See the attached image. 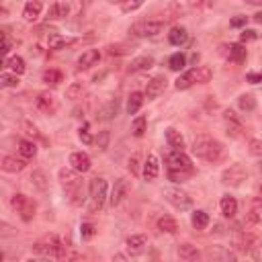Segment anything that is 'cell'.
I'll return each instance as SVG.
<instances>
[{"label": "cell", "mask_w": 262, "mask_h": 262, "mask_svg": "<svg viewBox=\"0 0 262 262\" xmlns=\"http://www.w3.org/2000/svg\"><path fill=\"white\" fill-rule=\"evenodd\" d=\"M168 66H170V70H174V72H180V70H184V66H186V58L182 54H172L168 60Z\"/></svg>", "instance_id": "cell-43"}, {"label": "cell", "mask_w": 262, "mask_h": 262, "mask_svg": "<svg viewBox=\"0 0 262 262\" xmlns=\"http://www.w3.org/2000/svg\"><path fill=\"white\" fill-rule=\"evenodd\" d=\"M96 146H98V150H107L109 148V144H111V131H98V135H96Z\"/></svg>", "instance_id": "cell-48"}, {"label": "cell", "mask_w": 262, "mask_h": 262, "mask_svg": "<svg viewBox=\"0 0 262 262\" xmlns=\"http://www.w3.org/2000/svg\"><path fill=\"white\" fill-rule=\"evenodd\" d=\"M43 82H47V84H51V86L60 84V82H62V72H60V70H56V68L45 70V72H43Z\"/></svg>", "instance_id": "cell-41"}, {"label": "cell", "mask_w": 262, "mask_h": 262, "mask_svg": "<svg viewBox=\"0 0 262 262\" xmlns=\"http://www.w3.org/2000/svg\"><path fill=\"white\" fill-rule=\"evenodd\" d=\"M232 244H234V248L238 250V252H254L258 246H260V242H258V238L254 236V234H250V232H238L236 236H234V240H232Z\"/></svg>", "instance_id": "cell-8"}, {"label": "cell", "mask_w": 262, "mask_h": 262, "mask_svg": "<svg viewBox=\"0 0 262 262\" xmlns=\"http://www.w3.org/2000/svg\"><path fill=\"white\" fill-rule=\"evenodd\" d=\"M98 60H100V51L98 49H86L78 58V70H88V68L96 66Z\"/></svg>", "instance_id": "cell-17"}, {"label": "cell", "mask_w": 262, "mask_h": 262, "mask_svg": "<svg viewBox=\"0 0 262 262\" xmlns=\"http://www.w3.org/2000/svg\"><path fill=\"white\" fill-rule=\"evenodd\" d=\"M246 21H248V16H236V19H232V27L234 29H240V27H244V25H246Z\"/></svg>", "instance_id": "cell-56"}, {"label": "cell", "mask_w": 262, "mask_h": 262, "mask_svg": "<svg viewBox=\"0 0 262 262\" xmlns=\"http://www.w3.org/2000/svg\"><path fill=\"white\" fill-rule=\"evenodd\" d=\"M152 66H154V58L142 56V58H135V60L129 64V70H131V72H144V70H150Z\"/></svg>", "instance_id": "cell-35"}, {"label": "cell", "mask_w": 262, "mask_h": 262, "mask_svg": "<svg viewBox=\"0 0 262 262\" xmlns=\"http://www.w3.org/2000/svg\"><path fill=\"white\" fill-rule=\"evenodd\" d=\"M35 107H37L41 113L51 115V113L58 111V100L51 92H39L37 98H35Z\"/></svg>", "instance_id": "cell-14"}, {"label": "cell", "mask_w": 262, "mask_h": 262, "mask_svg": "<svg viewBox=\"0 0 262 262\" xmlns=\"http://www.w3.org/2000/svg\"><path fill=\"white\" fill-rule=\"evenodd\" d=\"M246 80L252 82V84H258V82H262V74H258V72H248V74H246Z\"/></svg>", "instance_id": "cell-57"}, {"label": "cell", "mask_w": 262, "mask_h": 262, "mask_svg": "<svg viewBox=\"0 0 262 262\" xmlns=\"http://www.w3.org/2000/svg\"><path fill=\"white\" fill-rule=\"evenodd\" d=\"M178 256L182 260H186V262H195V260L201 258V252H199L197 246H193V244H180V246H178Z\"/></svg>", "instance_id": "cell-26"}, {"label": "cell", "mask_w": 262, "mask_h": 262, "mask_svg": "<svg viewBox=\"0 0 262 262\" xmlns=\"http://www.w3.org/2000/svg\"><path fill=\"white\" fill-rule=\"evenodd\" d=\"M117 113H119V100L115 98V100H109V102L98 111V119H100V121H111V119L117 117Z\"/></svg>", "instance_id": "cell-28"}, {"label": "cell", "mask_w": 262, "mask_h": 262, "mask_svg": "<svg viewBox=\"0 0 262 262\" xmlns=\"http://www.w3.org/2000/svg\"><path fill=\"white\" fill-rule=\"evenodd\" d=\"M228 51H225V56H228L230 62H236V64H242L244 60H246V47H244V43H232L230 47H225Z\"/></svg>", "instance_id": "cell-22"}, {"label": "cell", "mask_w": 262, "mask_h": 262, "mask_svg": "<svg viewBox=\"0 0 262 262\" xmlns=\"http://www.w3.org/2000/svg\"><path fill=\"white\" fill-rule=\"evenodd\" d=\"M193 154L197 156V158L205 160V162H217L223 156V146L213 137L201 135V137L195 139V144H193Z\"/></svg>", "instance_id": "cell-2"}, {"label": "cell", "mask_w": 262, "mask_h": 262, "mask_svg": "<svg viewBox=\"0 0 262 262\" xmlns=\"http://www.w3.org/2000/svg\"><path fill=\"white\" fill-rule=\"evenodd\" d=\"M2 170L4 172H21L27 168V158H16V156H4L2 158Z\"/></svg>", "instance_id": "cell-20"}, {"label": "cell", "mask_w": 262, "mask_h": 262, "mask_svg": "<svg viewBox=\"0 0 262 262\" xmlns=\"http://www.w3.org/2000/svg\"><path fill=\"white\" fill-rule=\"evenodd\" d=\"M254 23H258V25H262V12H258V14H254Z\"/></svg>", "instance_id": "cell-60"}, {"label": "cell", "mask_w": 262, "mask_h": 262, "mask_svg": "<svg viewBox=\"0 0 262 262\" xmlns=\"http://www.w3.org/2000/svg\"><path fill=\"white\" fill-rule=\"evenodd\" d=\"M31 184L39 190V193H47V188H49V180H47V174L43 170H33L31 174Z\"/></svg>", "instance_id": "cell-24"}, {"label": "cell", "mask_w": 262, "mask_h": 262, "mask_svg": "<svg viewBox=\"0 0 262 262\" xmlns=\"http://www.w3.org/2000/svg\"><path fill=\"white\" fill-rule=\"evenodd\" d=\"M4 68H8L12 74L21 76V74H25L27 64H25V60H23L21 56H12V58H6V60H4Z\"/></svg>", "instance_id": "cell-27"}, {"label": "cell", "mask_w": 262, "mask_h": 262, "mask_svg": "<svg viewBox=\"0 0 262 262\" xmlns=\"http://www.w3.org/2000/svg\"><path fill=\"white\" fill-rule=\"evenodd\" d=\"M166 88V78L164 76H154L148 80V86H146V98H156V96H160Z\"/></svg>", "instance_id": "cell-16"}, {"label": "cell", "mask_w": 262, "mask_h": 262, "mask_svg": "<svg viewBox=\"0 0 262 262\" xmlns=\"http://www.w3.org/2000/svg\"><path fill=\"white\" fill-rule=\"evenodd\" d=\"M246 178H248V172L242 164H232L230 168H225L221 172V182L230 186H240Z\"/></svg>", "instance_id": "cell-6"}, {"label": "cell", "mask_w": 262, "mask_h": 262, "mask_svg": "<svg viewBox=\"0 0 262 262\" xmlns=\"http://www.w3.org/2000/svg\"><path fill=\"white\" fill-rule=\"evenodd\" d=\"M2 39H4V47H2V54L6 56L8 51H10V45H12V41L8 39V33H2Z\"/></svg>", "instance_id": "cell-58"}, {"label": "cell", "mask_w": 262, "mask_h": 262, "mask_svg": "<svg viewBox=\"0 0 262 262\" xmlns=\"http://www.w3.org/2000/svg\"><path fill=\"white\" fill-rule=\"evenodd\" d=\"M146 2V0H125L123 4H121V10L123 12H133V10H137L139 6H142Z\"/></svg>", "instance_id": "cell-50"}, {"label": "cell", "mask_w": 262, "mask_h": 262, "mask_svg": "<svg viewBox=\"0 0 262 262\" xmlns=\"http://www.w3.org/2000/svg\"><path fill=\"white\" fill-rule=\"evenodd\" d=\"M96 236V228L92 223H88V221H84L82 225H80V238L82 240H92Z\"/></svg>", "instance_id": "cell-47"}, {"label": "cell", "mask_w": 262, "mask_h": 262, "mask_svg": "<svg viewBox=\"0 0 262 262\" xmlns=\"http://www.w3.org/2000/svg\"><path fill=\"white\" fill-rule=\"evenodd\" d=\"M0 82H2V86H6V88H16V86H19V76L2 72L0 74Z\"/></svg>", "instance_id": "cell-46"}, {"label": "cell", "mask_w": 262, "mask_h": 262, "mask_svg": "<svg viewBox=\"0 0 262 262\" xmlns=\"http://www.w3.org/2000/svg\"><path fill=\"white\" fill-rule=\"evenodd\" d=\"M127 168H129V172L133 174V176H139V156H137V154H133L131 158H129Z\"/></svg>", "instance_id": "cell-53"}, {"label": "cell", "mask_w": 262, "mask_h": 262, "mask_svg": "<svg viewBox=\"0 0 262 262\" xmlns=\"http://www.w3.org/2000/svg\"><path fill=\"white\" fill-rule=\"evenodd\" d=\"M162 29H164L162 21H139L129 29V33L133 37H158Z\"/></svg>", "instance_id": "cell-4"}, {"label": "cell", "mask_w": 262, "mask_h": 262, "mask_svg": "<svg viewBox=\"0 0 262 262\" xmlns=\"http://www.w3.org/2000/svg\"><path fill=\"white\" fill-rule=\"evenodd\" d=\"M19 152H21L23 158H33V156L37 154V146H35V142H31V139H21Z\"/></svg>", "instance_id": "cell-37"}, {"label": "cell", "mask_w": 262, "mask_h": 262, "mask_svg": "<svg viewBox=\"0 0 262 262\" xmlns=\"http://www.w3.org/2000/svg\"><path fill=\"white\" fill-rule=\"evenodd\" d=\"M193 174V170H168V178L172 182H184Z\"/></svg>", "instance_id": "cell-45"}, {"label": "cell", "mask_w": 262, "mask_h": 262, "mask_svg": "<svg viewBox=\"0 0 262 262\" xmlns=\"http://www.w3.org/2000/svg\"><path fill=\"white\" fill-rule=\"evenodd\" d=\"M238 107L244 111V113H252L256 109V98L252 94H242L238 98Z\"/></svg>", "instance_id": "cell-38"}, {"label": "cell", "mask_w": 262, "mask_h": 262, "mask_svg": "<svg viewBox=\"0 0 262 262\" xmlns=\"http://www.w3.org/2000/svg\"><path fill=\"white\" fill-rule=\"evenodd\" d=\"M260 168H262V164H260Z\"/></svg>", "instance_id": "cell-62"}, {"label": "cell", "mask_w": 262, "mask_h": 262, "mask_svg": "<svg viewBox=\"0 0 262 262\" xmlns=\"http://www.w3.org/2000/svg\"><path fill=\"white\" fill-rule=\"evenodd\" d=\"M256 39V31H250V29H244L242 35H240V43H246V41H252Z\"/></svg>", "instance_id": "cell-55"}, {"label": "cell", "mask_w": 262, "mask_h": 262, "mask_svg": "<svg viewBox=\"0 0 262 262\" xmlns=\"http://www.w3.org/2000/svg\"><path fill=\"white\" fill-rule=\"evenodd\" d=\"M107 197H109V184L104 178H92L90 182V209L92 211H100L107 203Z\"/></svg>", "instance_id": "cell-3"}, {"label": "cell", "mask_w": 262, "mask_h": 262, "mask_svg": "<svg viewBox=\"0 0 262 262\" xmlns=\"http://www.w3.org/2000/svg\"><path fill=\"white\" fill-rule=\"evenodd\" d=\"M146 127H148L146 117H135L133 123H131V133H133L135 137H142V135L146 133Z\"/></svg>", "instance_id": "cell-40"}, {"label": "cell", "mask_w": 262, "mask_h": 262, "mask_svg": "<svg viewBox=\"0 0 262 262\" xmlns=\"http://www.w3.org/2000/svg\"><path fill=\"white\" fill-rule=\"evenodd\" d=\"M160 172V162H158V156L156 154H150L146 162H144V178L146 180H154L156 176H158Z\"/></svg>", "instance_id": "cell-19"}, {"label": "cell", "mask_w": 262, "mask_h": 262, "mask_svg": "<svg viewBox=\"0 0 262 262\" xmlns=\"http://www.w3.org/2000/svg\"><path fill=\"white\" fill-rule=\"evenodd\" d=\"M166 162H168V170H193V162L184 154V150H172Z\"/></svg>", "instance_id": "cell-9"}, {"label": "cell", "mask_w": 262, "mask_h": 262, "mask_svg": "<svg viewBox=\"0 0 262 262\" xmlns=\"http://www.w3.org/2000/svg\"><path fill=\"white\" fill-rule=\"evenodd\" d=\"M23 125H25V129H27V133H29V135H33V137H37V135H39V133H37V127H35V125H31L29 121H25Z\"/></svg>", "instance_id": "cell-59"}, {"label": "cell", "mask_w": 262, "mask_h": 262, "mask_svg": "<svg viewBox=\"0 0 262 262\" xmlns=\"http://www.w3.org/2000/svg\"><path fill=\"white\" fill-rule=\"evenodd\" d=\"M129 195V180L127 178H119L115 180V186L111 190V197H109V203L111 207H117L125 201V197Z\"/></svg>", "instance_id": "cell-12"}, {"label": "cell", "mask_w": 262, "mask_h": 262, "mask_svg": "<svg viewBox=\"0 0 262 262\" xmlns=\"http://www.w3.org/2000/svg\"><path fill=\"white\" fill-rule=\"evenodd\" d=\"M164 135H166V142L172 150H184V137L180 135V131H176L174 127H168L164 131Z\"/></svg>", "instance_id": "cell-23"}, {"label": "cell", "mask_w": 262, "mask_h": 262, "mask_svg": "<svg viewBox=\"0 0 262 262\" xmlns=\"http://www.w3.org/2000/svg\"><path fill=\"white\" fill-rule=\"evenodd\" d=\"M68 12H70V6L66 2H56L54 6L49 8L47 19L49 21H62V19H66V16H68Z\"/></svg>", "instance_id": "cell-31"}, {"label": "cell", "mask_w": 262, "mask_h": 262, "mask_svg": "<svg viewBox=\"0 0 262 262\" xmlns=\"http://www.w3.org/2000/svg\"><path fill=\"white\" fill-rule=\"evenodd\" d=\"M207 256H211V258H219V260H236V254L230 252V250H225L221 246H213V248H209L207 250Z\"/></svg>", "instance_id": "cell-36"}, {"label": "cell", "mask_w": 262, "mask_h": 262, "mask_svg": "<svg viewBox=\"0 0 262 262\" xmlns=\"http://www.w3.org/2000/svg\"><path fill=\"white\" fill-rule=\"evenodd\" d=\"M72 43H76V39H68V37H64V35H60V33H51L49 35V39H47V45H49V49H64L66 45H72Z\"/></svg>", "instance_id": "cell-29"}, {"label": "cell", "mask_w": 262, "mask_h": 262, "mask_svg": "<svg viewBox=\"0 0 262 262\" xmlns=\"http://www.w3.org/2000/svg\"><path fill=\"white\" fill-rule=\"evenodd\" d=\"M10 205H12L14 211L21 215L23 221H31L35 217V201H31L27 195H21V193L19 195H12Z\"/></svg>", "instance_id": "cell-5"}, {"label": "cell", "mask_w": 262, "mask_h": 262, "mask_svg": "<svg viewBox=\"0 0 262 262\" xmlns=\"http://www.w3.org/2000/svg\"><path fill=\"white\" fill-rule=\"evenodd\" d=\"M58 176H60V182H62V186L68 190L70 195L74 193L76 188H80V178H78V170H74L72 166L70 168H60V172H58Z\"/></svg>", "instance_id": "cell-10"}, {"label": "cell", "mask_w": 262, "mask_h": 262, "mask_svg": "<svg viewBox=\"0 0 262 262\" xmlns=\"http://www.w3.org/2000/svg\"><path fill=\"white\" fill-rule=\"evenodd\" d=\"M219 209H221L223 217H234L238 213V201L234 197H230V195H225L219 201Z\"/></svg>", "instance_id": "cell-25"}, {"label": "cell", "mask_w": 262, "mask_h": 262, "mask_svg": "<svg viewBox=\"0 0 262 262\" xmlns=\"http://www.w3.org/2000/svg\"><path fill=\"white\" fill-rule=\"evenodd\" d=\"M35 254H39L43 258H56V260H66L70 246L56 234H47L43 238H39L37 242L33 244Z\"/></svg>", "instance_id": "cell-1"}, {"label": "cell", "mask_w": 262, "mask_h": 262, "mask_svg": "<svg viewBox=\"0 0 262 262\" xmlns=\"http://www.w3.org/2000/svg\"><path fill=\"white\" fill-rule=\"evenodd\" d=\"M82 90H84V86H82V82H72L66 88V98H70V100H76V98H82Z\"/></svg>", "instance_id": "cell-42"}, {"label": "cell", "mask_w": 262, "mask_h": 262, "mask_svg": "<svg viewBox=\"0 0 262 262\" xmlns=\"http://www.w3.org/2000/svg\"><path fill=\"white\" fill-rule=\"evenodd\" d=\"M223 123H225V129H228L230 137H240L244 133V121L232 109H228L223 113Z\"/></svg>", "instance_id": "cell-11"}, {"label": "cell", "mask_w": 262, "mask_h": 262, "mask_svg": "<svg viewBox=\"0 0 262 262\" xmlns=\"http://www.w3.org/2000/svg\"><path fill=\"white\" fill-rule=\"evenodd\" d=\"M158 230L164 232V234H176L178 232V221L170 217V215H162L158 219Z\"/></svg>", "instance_id": "cell-30"}, {"label": "cell", "mask_w": 262, "mask_h": 262, "mask_svg": "<svg viewBox=\"0 0 262 262\" xmlns=\"http://www.w3.org/2000/svg\"><path fill=\"white\" fill-rule=\"evenodd\" d=\"M186 39H188V33L184 27H172L168 33V41L172 45H182V43H186Z\"/></svg>", "instance_id": "cell-32"}, {"label": "cell", "mask_w": 262, "mask_h": 262, "mask_svg": "<svg viewBox=\"0 0 262 262\" xmlns=\"http://www.w3.org/2000/svg\"><path fill=\"white\" fill-rule=\"evenodd\" d=\"M129 49H131L129 43H117V45L109 47V54L111 56H123V54H129Z\"/></svg>", "instance_id": "cell-49"}, {"label": "cell", "mask_w": 262, "mask_h": 262, "mask_svg": "<svg viewBox=\"0 0 262 262\" xmlns=\"http://www.w3.org/2000/svg\"><path fill=\"white\" fill-rule=\"evenodd\" d=\"M248 4H262V0H246Z\"/></svg>", "instance_id": "cell-61"}, {"label": "cell", "mask_w": 262, "mask_h": 262, "mask_svg": "<svg viewBox=\"0 0 262 262\" xmlns=\"http://www.w3.org/2000/svg\"><path fill=\"white\" fill-rule=\"evenodd\" d=\"M146 246H148V240H146V236H142V234L129 236V238L125 240V248H127V252H129L131 256L142 254V252L146 250Z\"/></svg>", "instance_id": "cell-15"}, {"label": "cell", "mask_w": 262, "mask_h": 262, "mask_svg": "<svg viewBox=\"0 0 262 262\" xmlns=\"http://www.w3.org/2000/svg\"><path fill=\"white\" fill-rule=\"evenodd\" d=\"M190 223H193L195 230H205L209 225V215L205 211H195L193 217H190Z\"/></svg>", "instance_id": "cell-39"}, {"label": "cell", "mask_w": 262, "mask_h": 262, "mask_svg": "<svg viewBox=\"0 0 262 262\" xmlns=\"http://www.w3.org/2000/svg\"><path fill=\"white\" fill-rule=\"evenodd\" d=\"M41 10H43V4L39 2V0H29V2L25 4V8H23V19L27 23L37 21L41 16Z\"/></svg>", "instance_id": "cell-18"}, {"label": "cell", "mask_w": 262, "mask_h": 262, "mask_svg": "<svg viewBox=\"0 0 262 262\" xmlns=\"http://www.w3.org/2000/svg\"><path fill=\"white\" fill-rule=\"evenodd\" d=\"M213 4H215V0H188L190 8H209Z\"/></svg>", "instance_id": "cell-54"}, {"label": "cell", "mask_w": 262, "mask_h": 262, "mask_svg": "<svg viewBox=\"0 0 262 262\" xmlns=\"http://www.w3.org/2000/svg\"><path fill=\"white\" fill-rule=\"evenodd\" d=\"M248 150H250L252 156H256V158H262V142H260V139H250Z\"/></svg>", "instance_id": "cell-52"}, {"label": "cell", "mask_w": 262, "mask_h": 262, "mask_svg": "<svg viewBox=\"0 0 262 262\" xmlns=\"http://www.w3.org/2000/svg\"><path fill=\"white\" fill-rule=\"evenodd\" d=\"M197 84H207L209 80H211L213 72H211V68L209 66H197Z\"/></svg>", "instance_id": "cell-44"}, {"label": "cell", "mask_w": 262, "mask_h": 262, "mask_svg": "<svg viewBox=\"0 0 262 262\" xmlns=\"http://www.w3.org/2000/svg\"><path fill=\"white\" fill-rule=\"evenodd\" d=\"M193 84H197V70L190 68V70H186L184 74L178 76V80H176V84H174V86H176V90H186Z\"/></svg>", "instance_id": "cell-21"}, {"label": "cell", "mask_w": 262, "mask_h": 262, "mask_svg": "<svg viewBox=\"0 0 262 262\" xmlns=\"http://www.w3.org/2000/svg\"><path fill=\"white\" fill-rule=\"evenodd\" d=\"M78 137H80V142H82V144H86V146H90V144L94 142L92 135H90L88 125H84V127H80V129H78Z\"/></svg>", "instance_id": "cell-51"}, {"label": "cell", "mask_w": 262, "mask_h": 262, "mask_svg": "<svg viewBox=\"0 0 262 262\" xmlns=\"http://www.w3.org/2000/svg\"><path fill=\"white\" fill-rule=\"evenodd\" d=\"M68 164L78 172H88L90 166H92V160L86 152H72L70 154V158H68Z\"/></svg>", "instance_id": "cell-13"}, {"label": "cell", "mask_w": 262, "mask_h": 262, "mask_svg": "<svg viewBox=\"0 0 262 262\" xmlns=\"http://www.w3.org/2000/svg\"><path fill=\"white\" fill-rule=\"evenodd\" d=\"M144 100H146V94H142V92H131L129 98H127V113L129 115H135L139 109H142Z\"/></svg>", "instance_id": "cell-33"}, {"label": "cell", "mask_w": 262, "mask_h": 262, "mask_svg": "<svg viewBox=\"0 0 262 262\" xmlns=\"http://www.w3.org/2000/svg\"><path fill=\"white\" fill-rule=\"evenodd\" d=\"M164 199L172 205V207H176L180 209V211H186V209L193 207V199H190L184 190L180 188H166L164 190Z\"/></svg>", "instance_id": "cell-7"}, {"label": "cell", "mask_w": 262, "mask_h": 262, "mask_svg": "<svg viewBox=\"0 0 262 262\" xmlns=\"http://www.w3.org/2000/svg\"><path fill=\"white\" fill-rule=\"evenodd\" d=\"M246 219H248L250 223H262V199H254V201H252Z\"/></svg>", "instance_id": "cell-34"}]
</instances>
